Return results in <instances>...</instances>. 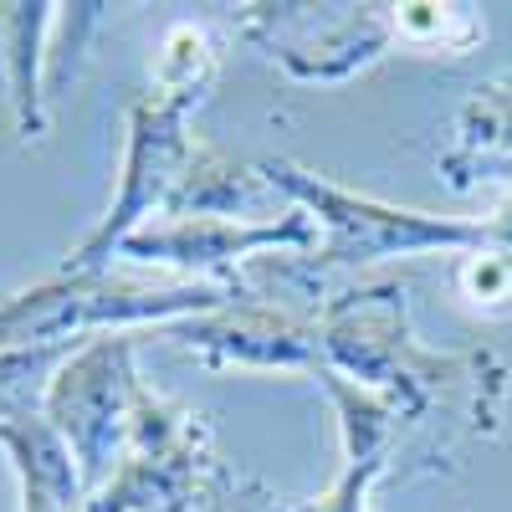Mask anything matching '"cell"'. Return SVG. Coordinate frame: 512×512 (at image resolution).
Masks as SVG:
<instances>
[{
    "label": "cell",
    "mask_w": 512,
    "mask_h": 512,
    "mask_svg": "<svg viewBox=\"0 0 512 512\" xmlns=\"http://www.w3.org/2000/svg\"><path fill=\"white\" fill-rule=\"evenodd\" d=\"M221 487L226 472L205 456L200 415L139 379L128 446L113 477L88 497V512H200Z\"/></svg>",
    "instance_id": "6da1fadb"
},
{
    "label": "cell",
    "mask_w": 512,
    "mask_h": 512,
    "mask_svg": "<svg viewBox=\"0 0 512 512\" xmlns=\"http://www.w3.org/2000/svg\"><path fill=\"white\" fill-rule=\"evenodd\" d=\"M139 374H134V333H93L57 369L47 390V425L67 441L88 497L113 477L128 446V415H134Z\"/></svg>",
    "instance_id": "7a4b0ae2"
},
{
    "label": "cell",
    "mask_w": 512,
    "mask_h": 512,
    "mask_svg": "<svg viewBox=\"0 0 512 512\" xmlns=\"http://www.w3.org/2000/svg\"><path fill=\"white\" fill-rule=\"evenodd\" d=\"M180 118H185V103H169L159 93H144L128 103V159H123L118 205L67 256L62 272H108L118 246L154 216V205H169V195H175L185 164H190V144L180 139Z\"/></svg>",
    "instance_id": "3957f363"
},
{
    "label": "cell",
    "mask_w": 512,
    "mask_h": 512,
    "mask_svg": "<svg viewBox=\"0 0 512 512\" xmlns=\"http://www.w3.org/2000/svg\"><path fill=\"white\" fill-rule=\"evenodd\" d=\"M308 226H231V221H210V216H154L134 236L118 246V256L134 262H164V267H205V262H226L251 246L267 241H297Z\"/></svg>",
    "instance_id": "277c9868"
},
{
    "label": "cell",
    "mask_w": 512,
    "mask_h": 512,
    "mask_svg": "<svg viewBox=\"0 0 512 512\" xmlns=\"http://www.w3.org/2000/svg\"><path fill=\"white\" fill-rule=\"evenodd\" d=\"M0 451L16 466L21 512H88V487H82L77 461L41 410L0 420Z\"/></svg>",
    "instance_id": "5b68a950"
},
{
    "label": "cell",
    "mask_w": 512,
    "mask_h": 512,
    "mask_svg": "<svg viewBox=\"0 0 512 512\" xmlns=\"http://www.w3.org/2000/svg\"><path fill=\"white\" fill-rule=\"evenodd\" d=\"M57 21V6H0V26L11 41V103H16V128L21 139H41L47 134V103H41V36Z\"/></svg>",
    "instance_id": "8992f818"
},
{
    "label": "cell",
    "mask_w": 512,
    "mask_h": 512,
    "mask_svg": "<svg viewBox=\"0 0 512 512\" xmlns=\"http://www.w3.org/2000/svg\"><path fill=\"white\" fill-rule=\"evenodd\" d=\"M77 354L72 344H26V349H0V420H16L47 405V390L57 369Z\"/></svg>",
    "instance_id": "52a82bcc"
},
{
    "label": "cell",
    "mask_w": 512,
    "mask_h": 512,
    "mask_svg": "<svg viewBox=\"0 0 512 512\" xmlns=\"http://www.w3.org/2000/svg\"><path fill=\"white\" fill-rule=\"evenodd\" d=\"M210 77V36L200 26H169L154 57V93L169 103H195Z\"/></svg>",
    "instance_id": "ba28073f"
},
{
    "label": "cell",
    "mask_w": 512,
    "mask_h": 512,
    "mask_svg": "<svg viewBox=\"0 0 512 512\" xmlns=\"http://www.w3.org/2000/svg\"><path fill=\"white\" fill-rule=\"evenodd\" d=\"M395 31L405 41H420V47H466L477 36V21L461 6H400Z\"/></svg>",
    "instance_id": "9c48e42d"
},
{
    "label": "cell",
    "mask_w": 512,
    "mask_h": 512,
    "mask_svg": "<svg viewBox=\"0 0 512 512\" xmlns=\"http://www.w3.org/2000/svg\"><path fill=\"white\" fill-rule=\"evenodd\" d=\"M461 287L477 297V303H497V297H512V262L502 256H472L461 267Z\"/></svg>",
    "instance_id": "30bf717a"
},
{
    "label": "cell",
    "mask_w": 512,
    "mask_h": 512,
    "mask_svg": "<svg viewBox=\"0 0 512 512\" xmlns=\"http://www.w3.org/2000/svg\"><path fill=\"white\" fill-rule=\"evenodd\" d=\"M210 512H277V502L267 492H251V497H236V492L221 497L216 492V497H210Z\"/></svg>",
    "instance_id": "8fae6325"
}]
</instances>
